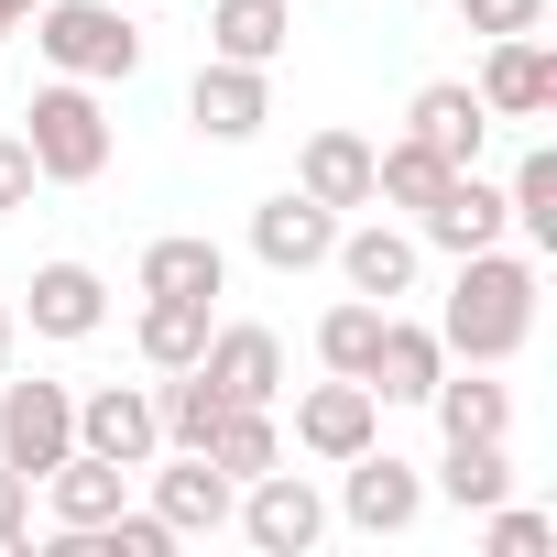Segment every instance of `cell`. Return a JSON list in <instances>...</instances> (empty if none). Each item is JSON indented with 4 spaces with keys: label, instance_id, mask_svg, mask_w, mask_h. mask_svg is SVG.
Wrapping results in <instances>:
<instances>
[{
    "label": "cell",
    "instance_id": "1",
    "mask_svg": "<svg viewBox=\"0 0 557 557\" xmlns=\"http://www.w3.org/2000/svg\"><path fill=\"white\" fill-rule=\"evenodd\" d=\"M524 329H535V262H513V251H492V240L459 251V285H448L437 350H459V361H513Z\"/></svg>",
    "mask_w": 557,
    "mask_h": 557
},
{
    "label": "cell",
    "instance_id": "2",
    "mask_svg": "<svg viewBox=\"0 0 557 557\" xmlns=\"http://www.w3.org/2000/svg\"><path fill=\"white\" fill-rule=\"evenodd\" d=\"M23 143H34V175H45V186H99V175H110V121H99L88 88H34Z\"/></svg>",
    "mask_w": 557,
    "mask_h": 557
},
{
    "label": "cell",
    "instance_id": "3",
    "mask_svg": "<svg viewBox=\"0 0 557 557\" xmlns=\"http://www.w3.org/2000/svg\"><path fill=\"white\" fill-rule=\"evenodd\" d=\"M66 77H132L143 66V23H121L110 0H45V34H34Z\"/></svg>",
    "mask_w": 557,
    "mask_h": 557
},
{
    "label": "cell",
    "instance_id": "4",
    "mask_svg": "<svg viewBox=\"0 0 557 557\" xmlns=\"http://www.w3.org/2000/svg\"><path fill=\"white\" fill-rule=\"evenodd\" d=\"M77 448V394L66 383H0V470L45 481Z\"/></svg>",
    "mask_w": 557,
    "mask_h": 557
},
{
    "label": "cell",
    "instance_id": "5",
    "mask_svg": "<svg viewBox=\"0 0 557 557\" xmlns=\"http://www.w3.org/2000/svg\"><path fill=\"white\" fill-rule=\"evenodd\" d=\"M329 240H339V208H318L307 186H285V197H262V208H251V251H262L273 273L329 262Z\"/></svg>",
    "mask_w": 557,
    "mask_h": 557
},
{
    "label": "cell",
    "instance_id": "6",
    "mask_svg": "<svg viewBox=\"0 0 557 557\" xmlns=\"http://www.w3.org/2000/svg\"><path fill=\"white\" fill-rule=\"evenodd\" d=\"M481 110H503V121H535V110H557V55H546V34H492Z\"/></svg>",
    "mask_w": 557,
    "mask_h": 557
},
{
    "label": "cell",
    "instance_id": "7",
    "mask_svg": "<svg viewBox=\"0 0 557 557\" xmlns=\"http://www.w3.org/2000/svg\"><path fill=\"white\" fill-rule=\"evenodd\" d=\"M186 121H197V132H219V143H251V132L273 121V88H262V66H230V55H208V66H197V88H186Z\"/></svg>",
    "mask_w": 557,
    "mask_h": 557
},
{
    "label": "cell",
    "instance_id": "8",
    "mask_svg": "<svg viewBox=\"0 0 557 557\" xmlns=\"http://www.w3.org/2000/svg\"><path fill=\"white\" fill-rule=\"evenodd\" d=\"M481 132H492V110H481V88H459V77H437V88L405 99V143H426L437 164H481Z\"/></svg>",
    "mask_w": 557,
    "mask_h": 557
},
{
    "label": "cell",
    "instance_id": "9",
    "mask_svg": "<svg viewBox=\"0 0 557 557\" xmlns=\"http://www.w3.org/2000/svg\"><path fill=\"white\" fill-rule=\"evenodd\" d=\"M296 437H307V448H318V459H361V448H372V437H383V394H372V383H350V372H339V383H318V394H307V405H296Z\"/></svg>",
    "mask_w": 557,
    "mask_h": 557
},
{
    "label": "cell",
    "instance_id": "10",
    "mask_svg": "<svg viewBox=\"0 0 557 557\" xmlns=\"http://www.w3.org/2000/svg\"><path fill=\"white\" fill-rule=\"evenodd\" d=\"M77 448H88V459H121V470H143V459L164 448V426H153V394H132V383H99V394L77 405Z\"/></svg>",
    "mask_w": 557,
    "mask_h": 557
},
{
    "label": "cell",
    "instance_id": "11",
    "mask_svg": "<svg viewBox=\"0 0 557 557\" xmlns=\"http://www.w3.org/2000/svg\"><path fill=\"white\" fill-rule=\"evenodd\" d=\"M240 524H251V546H262V557H307L329 513H318V492H307V481H296L285 459H273V470L251 481V503H240Z\"/></svg>",
    "mask_w": 557,
    "mask_h": 557
},
{
    "label": "cell",
    "instance_id": "12",
    "mask_svg": "<svg viewBox=\"0 0 557 557\" xmlns=\"http://www.w3.org/2000/svg\"><path fill=\"white\" fill-rule=\"evenodd\" d=\"M197 372H208L230 405H273V394H285V339H273V329H208Z\"/></svg>",
    "mask_w": 557,
    "mask_h": 557
},
{
    "label": "cell",
    "instance_id": "13",
    "mask_svg": "<svg viewBox=\"0 0 557 557\" xmlns=\"http://www.w3.org/2000/svg\"><path fill=\"white\" fill-rule=\"evenodd\" d=\"M437 372H448V350H437V329H405V318L383 307V339H372V361H361V383H372L383 405H426V394H437Z\"/></svg>",
    "mask_w": 557,
    "mask_h": 557
},
{
    "label": "cell",
    "instance_id": "14",
    "mask_svg": "<svg viewBox=\"0 0 557 557\" xmlns=\"http://www.w3.org/2000/svg\"><path fill=\"white\" fill-rule=\"evenodd\" d=\"M339 470H350V524H361V535H405V524H416V503H426L416 459L361 448V459H339Z\"/></svg>",
    "mask_w": 557,
    "mask_h": 557
},
{
    "label": "cell",
    "instance_id": "15",
    "mask_svg": "<svg viewBox=\"0 0 557 557\" xmlns=\"http://www.w3.org/2000/svg\"><path fill=\"white\" fill-rule=\"evenodd\" d=\"M153 513H164L175 535H219V524H230V470H219L208 448H175L164 481H153Z\"/></svg>",
    "mask_w": 557,
    "mask_h": 557
},
{
    "label": "cell",
    "instance_id": "16",
    "mask_svg": "<svg viewBox=\"0 0 557 557\" xmlns=\"http://www.w3.org/2000/svg\"><path fill=\"white\" fill-rule=\"evenodd\" d=\"M416 219H426V240H437V251H481V240H503V186H481V164H459Z\"/></svg>",
    "mask_w": 557,
    "mask_h": 557
},
{
    "label": "cell",
    "instance_id": "17",
    "mask_svg": "<svg viewBox=\"0 0 557 557\" xmlns=\"http://www.w3.org/2000/svg\"><path fill=\"white\" fill-rule=\"evenodd\" d=\"M296 186H307L318 208H372V143H361V132H307Z\"/></svg>",
    "mask_w": 557,
    "mask_h": 557
},
{
    "label": "cell",
    "instance_id": "18",
    "mask_svg": "<svg viewBox=\"0 0 557 557\" xmlns=\"http://www.w3.org/2000/svg\"><path fill=\"white\" fill-rule=\"evenodd\" d=\"M329 251H339V273H350V296H372V307H394V296L416 285V240L383 230V219H372L361 240H329Z\"/></svg>",
    "mask_w": 557,
    "mask_h": 557
},
{
    "label": "cell",
    "instance_id": "19",
    "mask_svg": "<svg viewBox=\"0 0 557 557\" xmlns=\"http://www.w3.org/2000/svg\"><path fill=\"white\" fill-rule=\"evenodd\" d=\"M99 318H110V296H99L88 262H45V273H34V329H45V339H88Z\"/></svg>",
    "mask_w": 557,
    "mask_h": 557
},
{
    "label": "cell",
    "instance_id": "20",
    "mask_svg": "<svg viewBox=\"0 0 557 557\" xmlns=\"http://www.w3.org/2000/svg\"><path fill=\"white\" fill-rule=\"evenodd\" d=\"M285 34H296L285 0H219V12H208V45H219L230 66H273V55H285Z\"/></svg>",
    "mask_w": 557,
    "mask_h": 557
},
{
    "label": "cell",
    "instance_id": "21",
    "mask_svg": "<svg viewBox=\"0 0 557 557\" xmlns=\"http://www.w3.org/2000/svg\"><path fill=\"white\" fill-rule=\"evenodd\" d=\"M437 492H448L459 513H492V503L513 492V459H503V437H448V459H437Z\"/></svg>",
    "mask_w": 557,
    "mask_h": 557
},
{
    "label": "cell",
    "instance_id": "22",
    "mask_svg": "<svg viewBox=\"0 0 557 557\" xmlns=\"http://www.w3.org/2000/svg\"><path fill=\"white\" fill-rule=\"evenodd\" d=\"M197 350H208V296H143V361L186 372Z\"/></svg>",
    "mask_w": 557,
    "mask_h": 557
},
{
    "label": "cell",
    "instance_id": "23",
    "mask_svg": "<svg viewBox=\"0 0 557 557\" xmlns=\"http://www.w3.org/2000/svg\"><path fill=\"white\" fill-rule=\"evenodd\" d=\"M45 481H55V524H110V513H121V459H88V448H66Z\"/></svg>",
    "mask_w": 557,
    "mask_h": 557
},
{
    "label": "cell",
    "instance_id": "24",
    "mask_svg": "<svg viewBox=\"0 0 557 557\" xmlns=\"http://www.w3.org/2000/svg\"><path fill=\"white\" fill-rule=\"evenodd\" d=\"M219 273H230L219 240H186V230H175V240L143 251V296H219Z\"/></svg>",
    "mask_w": 557,
    "mask_h": 557
},
{
    "label": "cell",
    "instance_id": "25",
    "mask_svg": "<svg viewBox=\"0 0 557 557\" xmlns=\"http://www.w3.org/2000/svg\"><path fill=\"white\" fill-rule=\"evenodd\" d=\"M208 459H219L230 481H262L273 459H285V437H273V405H230L219 437H208Z\"/></svg>",
    "mask_w": 557,
    "mask_h": 557
},
{
    "label": "cell",
    "instance_id": "26",
    "mask_svg": "<svg viewBox=\"0 0 557 557\" xmlns=\"http://www.w3.org/2000/svg\"><path fill=\"white\" fill-rule=\"evenodd\" d=\"M219 416H230V394H219V383H208L197 361H186V372H175V394L153 405V426H164L175 448H208V437H219Z\"/></svg>",
    "mask_w": 557,
    "mask_h": 557
},
{
    "label": "cell",
    "instance_id": "27",
    "mask_svg": "<svg viewBox=\"0 0 557 557\" xmlns=\"http://www.w3.org/2000/svg\"><path fill=\"white\" fill-rule=\"evenodd\" d=\"M448 175H459V164H437L426 143H383V153H372V197H394V208H426Z\"/></svg>",
    "mask_w": 557,
    "mask_h": 557
},
{
    "label": "cell",
    "instance_id": "28",
    "mask_svg": "<svg viewBox=\"0 0 557 557\" xmlns=\"http://www.w3.org/2000/svg\"><path fill=\"white\" fill-rule=\"evenodd\" d=\"M503 219H524V240H535V251H557V153H524V175H513Z\"/></svg>",
    "mask_w": 557,
    "mask_h": 557
},
{
    "label": "cell",
    "instance_id": "29",
    "mask_svg": "<svg viewBox=\"0 0 557 557\" xmlns=\"http://www.w3.org/2000/svg\"><path fill=\"white\" fill-rule=\"evenodd\" d=\"M372 339H383V307H372V296H361V307H329V318H318V361H329V372H350V383H361Z\"/></svg>",
    "mask_w": 557,
    "mask_h": 557
},
{
    "label": "cell",
    "instance_id": "30",
    "mask_svg": "<svg viewBox=\"0 0 557 557\" xmlns=\"http://www.w3.org/2000/svg\"><path fill=\"white\" fill-rule=\"evenodd\" d=\"M426 405H437V426H448V437H503V416H513V405H503V383H448V372H437V394H426Z\"/></svg>",
    "mask_w": 557,
    "mask_h": 557
},
{
    "label": "cell",
    "instance_id": "31",
    "mask_svg": "<svg viewBox=\"0 0 557 557\" xmlns=\"http://www.w3.org/2000/svg\"><path fill=\"white\" fill-rule=\"evenodd\" d=\"M546 0H459V34H535Z\"/></svg>",
    "mask_w": 557,
    "mask_h": 557
},
{
    "label": "cell",
    "instance_id": "32",
    "mask_svg": "<svg viewBox=\"0 0 557 557\" xmlns=\"http://www.w3.org/2000/svg\"><path fill=\"white\" fill-rule=\"evenodd\" d=\"M546 535H557L546 513H503L492 503V557H546Z\"/></svg>",
    "mask_w": 557,
    "mask_h": 557
},
{
    "label": "cell",
    "instance_id": "33",
    "mask_svg": "<svg viewBox=\"0 0 557 557\" xmlns=\"http://www.w3.org/2000/svg\"><path fill=\"white\" fill-rule=\"evenodd\" d=\"M34 186H45V175H34V143L0 132V208H34Z\"/></svg>",
    "mask_w": 557,
    "mask_h": 557
},
{
    "label": "cell",
    "instance_id": "34",
    "mask_svg": "<svg viewBox=\"0 0 557 557\" xmlns=\"http://www.w3.org/2000/svg\"><path fill=\"white\" fill-rule=\"evenodd\" d=\"M23 513H34V481L0 470V546H23Z\"/></svg>",
    "mask_w": 557,
    "mask_h": 557
},
{
    "label": "cell",
    "instance_id": "35",
    "mask_svg": "<svg viewBox=\"0 0 557 557\" xmlns=\"http://www.w3.org/2000/svg\"><path fill=\"white\" fill-rule=\"evenodd\" d=\"M34 12H45V0H0V45H12V34H23Z\"/></svg>",
    "mask_w": 557,
    "mask_h": 557
},
{
    "label": "cell",
    "instance_id": "36",
    "mask_svg": "<svg viewBox=\"0 0 557 557\" xmlns=\"http://www.w3.org/2000/svg\"><path fill=\"white\" fill-rule=\"evenodd\" d=\"M0 361H12V318H0Z\"/></svg>",
    "mask_w": 557,
    "mask_h": 557
}]
</instances>
